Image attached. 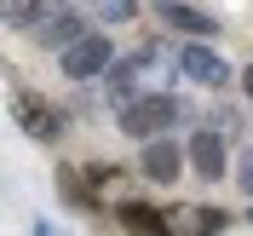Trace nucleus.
Instances as JSON below:
<instances>
[{"instance_id": "obj_1", "label": "nucleus", "mask_w": 253, "mask_h": 236, "mask_svg": "<svg viewBox=\"0 0 253 236\" xmlns=\"http://www.w3.org/2000/svg\"><path fill=\"white\" fill-rule=\"evenodd\" d=\"M104 75H110V98H115V104L156 98V93H167V87H173V75H178V52L161 47V41H150V47L126 52L121 63H110Z\"/></svg>"}, {"instance_id": "obj_2", "label": "nucleus", "mask_w": 253, "mask_h": 236, "mask_svg": "<svg viewBox=\"0 0 253 236\" xmlns=\"http://www.w3.org/2000/svg\"><path fill=\"white\" fill-rule=\"evenodd\" d=\"M12 121L29 133L35 144H58L63 139V110H52L41 93H29V87H17L12 93Z\"/></svg>"}, {"instance_id": "obj_3", "label": "nucleus", "mask_w": 253, "mask_h": 236, "mask_svg": "<svg viewBox=\"0 0 253 236\" xmlns=\"http://www.w3.org/2000/svg\"><path fill=\"white\" fill-rule=\"evenodd\" d=\"M173 115H178V104H173L167 93L132 98V104H121V133H126V139H156V133L173 127Z\"/></svg>"}, {"instance_id": "obj_4", "label": "nucleus", "mask_w": 253, "mask_h": 236, "mask_svg": "<svg viewBox=\"0 0 253 236\" xmlns=\"http://www.w3.org/2000/svg\"><path fill=\"white\" fill-rule=\"evenodd\" d=\"M58 63H63V75H69V81H92V75H104V69L115 63V52H110V41H104V35H86V29H81L75 41L63 47Z\"/></svg>"}, {"instance_id": "obj_5", "label": "nucleus", "mask_w": 253, "mask_h": 236, "mask_svg": "<svg viewBox=\"0 0 253 236\" xmlns=\"http://www.w3.org/2000/svg\"><path fill=\"white\" fill-rule=\"evenodd\" d=\"M178 75H190L196 87H224V81H230V63H224L219 52H207V41H190V47L178 52Z\"/></svg>"}, {"instance_id": "obj_6", "label": "nucleus", "mask_w": 253, "mask_h": 236, "mask_svg": "<svg viewBox=\"0 0 253 236\" xmlns=\"http://www.w3.org/2000/svg\"><path fill=\"white\" fill-rule=\"evenodd\" d=\"M156 17L167 23V29H184V35H196V41H213V35H219V17L196 12V6H184V0H156Z\"/></svg>"}, {"instance_id": "obj_7", "label": "nucleus", "mask_w": 253, "mask_h": 236, "mask_svg": "<svg viewBox=\"0 0 253 236\" xmlns=\"http://www.w3.org/2000/svg\"><path fill=\"white\" fill-rule=\"evenodd\" d=\"M144 179H156V185H173L178 179V144L167 133L144 139Z\"/></svg>"}, {"instance_id": "obj_8", "label": "nucleus", "mask_w": 253, "mask_h": 236, "mask_svg": "<svg viewBox=\"0 0 253 236\" xmlns=\"http://www.w3.org/2000/svg\"><path fill=\"white\" fill-rule=\"evenodd\" d=\"M190 167H196L207 185L224 173V139L219 133H196V139H190Z\"/></svg>"}, {"instance_id": "obj_9", "label": "nucleus", "mask_w": 253, "mask_h": 236, "mask_svg": "<svg viewBox=\"0 0 253 236\" xmlns=\"http://www.w3.org/2000/svg\"><path fill=\"white\" fill-rule=\"evenodd\" d=\"M52 12H58V0H0V23L6 29H35Z\"/></svg>"}, {"instance_id": "obj_10", "label": "nucleus", "mask_w": 253, "mask_h": 236, "mask_svg": "<svg viewBox=\"0 0 253 236\" xmlns=\"http://www.w3.org/2000/svg\"><path fill=\"white\" fill-rule=\"evenodd\" d=\"M115 219H121V225H132V231L167 236V213H161V207H144V202H121V207H115Z\"/></svg>"}, {"instance_id": "obj_11", "label": "nucleus", "mask_w": 253, "mask_h": 236, "mask_svg": "<svg viewBox=\"0 0 253 236\" xmlns=\"http://www.w3.org/2000/svg\"><path fill=\"white\" fill-rule=\"evenodd\" d=\"M35 35H41V41H46V47H69V41H75L81 35V23H75V12H52V17H41V23H35Z\"/></svg>"}, {"instance_id": "obj_12", "label": "nucleus", "mask_w": 253, "mask_h": 236, "mask_svg": "<svg viewBox=\"0 0 253 236\" xmlns=\"http://www.w3.org/2000/svg\"><path fill=\"white\" fill-rule=\"evenodd\" d=\"M98 12L110 23H126V17H138V0H98Z\"/></svg>"}, {"instance_id": "obj_13", "label": "nucleus", "mask_w": 253, "mask_h": 236, "mask_svg": "<svg viewBox=\"0 0 253 236\" xmlns=\"http://www.w3.org/2000/svg\"><path fill=\"white\" fill-rule=\"evenodd\" d=\"M190 225H196V231H224L230 219H224L219 207H196V213H190Z\"/></svg>"}, {"instance_id": "obj_14", "label": "nucleus", "mask_w": 253, "mask_h": 236, "mask_svg": "<svg viewBox=\"0 0 253 236\" xmlns=\"http://www.w3.org/2000/svg\"><path fill=\"white\" fill-rule=\"evenodd\" d=\"M242 190L253 196V144H248V156H242Z\"/></svg>"}, {"instance_id": "obj_15", "label": "nucleus", "mask_w": 253, "mask_h": 236, "mask_svg": "<svg viewBox=\"0 0 253 236\" xmlns=\"http://www.w3.org/2000/svg\"><path fill=\"white\" fill-rule=\"evenodd\" d=\"M242 93H248V98H253V63H248V75H242Z\"/></svg>"}]
</instances>
